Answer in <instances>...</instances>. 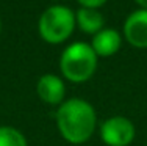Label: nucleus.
I'll return each mask as SVG.
<instances>
[{
  "mask_svg": "<svg viewBox=\"0 0 147 146\" xmlns=\"http://www.w3.org/2000/svg\"><path fill=\"white\" fill-rule=\"evenodd\" d=\"M55 120L61 137L74 145H80L89 140L97 124L94 107L88 101L78 97L63 102L57 110Z\"/></svg>",
  "mask_w": 147,
  "mask_h": 146,
  "instance_id": "nucleus-1",
  "label": "nucleus"
},
{
  "mask_svg": "<svg viewBox=\"0 0 147 146\" xmlns=\"http://www.w3.org/2000/svg\"><path fill=\"white\" fill-rule=\"evenodd\" d=\"M97 55L92 50L91 44L86 43H72L63 50L59 58V68L67 80L74 83L86 82L92 77L97 68Z\"/></svg>",
  "mask_w": 147,
  "mask_h": 146,
  "instance_id": "nucleus-2",
  "label": "nucleus"
},
{
  "mask_svg": "<svg viewBox=\"0 0 147 146\" xmlns=\"http://www.w3.org/2000/svg\"><path fill=\"white\" fill-rule=\"evenodd\" d=\"M75 14L67 6H49L39 17V35L50 44H59L66 41L75 29Z\"/></svg>",
  "mask_w": 147,
  "mask_h": 146,
  "instance_id": "nucleus-3",
  "label": "nucleus"
},
{
  "mask_svg": "<svg viewBox=\"0 0 147 146\" xmlns=\"http://www.w3.org/2000/svg\"><path fill=\"white\" fill-rule=\"evenodd\" d=\"M135 126L128 118H108L100 127V137L108 146H128L135 138Z\"/></svg>",
  "mask_w": 147,
  "mask_h": 146,
  "instance_id": "nucleus-4",
  "label": "nucleus"
},
{
  "mask_svg": "<svg viewBox=\"0 0 147 146\" xmlns=\"http://www.w3.org/2000/svg\"><path fill=\"white\" fill-rule=\"evenodd\" d=\"M124 36L133 47H147V10H136L124 22Z\"/></svg>",
  "mask_w": 147,
  "mask_h": 146,
  "instance_id": "nucleus-5",
  "label": "nucleus"
},
{
  "mask_svg": "<svg viewBox=\"0 0 147 146\" xmlns=\"http://www.w3.org/2000/svg\"><path fill=\"white\" fill-rule=\"evenodd\" d=\"M36 93L44 102L57 105V104H63V99L66 94V86L58 75L44 74L36 83Z\"/></svg>",
  "mask_w": 147,
  "mask_h": 146,
  "instance_id": "nucleus-6",
  "label": "nucleus"
},
{
  "mask_svg": "<svg viewBox=\"0 0 147 146\" xmlns=\"http://www.w3.org/2000/svg\"><path fill=\"white\" fill-rule=\"evenodd\" d=\"M122 44V36L114 29H103L96 33L91 41V47L97 57H111L119 50Z\"/></svg>",
  "mask_w": 147,
  "mask_h": 146,
  "instance_id": "nucleus-7",
  "label": "nucleus"
},
{
  "mask_svg": "<svg viewBox=\"0 0 147 146\" xmlns=\"http://www.w3.org/2000/svg\"><path fill=\"white\" fill-rule=\"evenodd\" d=\"M75 24L80 27V30L88 35H96L100 30H103V16L97 8H80L75 13Z\"/></svg>",
  "mask_w": 147,
  "mask_h": 146,
  "instance_id": "nucleus-8",
  "label": "nucleus"
},
{
  "mask_svg": "<svg viewBox=\"0 0 147 146\" xmlns=\"http://www.w3.org/2000/svg\"><path fill=\"white\" fill-rule=\"evenodd\" d=\"M0 146H27V138L11 126H0Z\"/></svg>",
  "mask_w": 147,
  "mask_h": 146,
  "instance_id": "nucleus-9",
  "label": "nucleus"
},
{
  "mask_svg": "<svg viewBox=\"0 0 147 146\" xmlns=\"http://www.w3.org/2000/svg\"><path fill=\"white\" fill-rule=\"evenodd\" d=\"M78 2L83 8H99L103 3H107L108 0H78Z\"/></svg>",
  "mask_w": 147,
  "mask_h": 146,
  "instance_id": "nucleus-10",
  "label": "nucleus"
},
{
  "mask_svg": "<svg viewBox=\"0 0 147 146\" xmlns=\"http://www.w3.org/2000/svg\"><path fill=\"white\" fill-rule=\"evenodd\" d=\"M135 2L141 6V10H147V0H135Z\"/></svg>",
  "mask_w": 147,
  "mask_h": 146,
  "instance_id": "nucleus-11",
  "label": "nucleus"
},
{
  "mask_svg": "<svg viewBox=\"0 0 147 146\" xmlns=\"http://www.w3.org/2000/svg\"><path fill=\"white\" fill-rule=\"evenodd\" d=\"M0 29H2V22H0Z\"/></svg>",
  "mask_w": 147,
  "mask_h": 146,
  "instance_id": "nucleus-12",
  "label": "nucleus"
}]
</instances>
